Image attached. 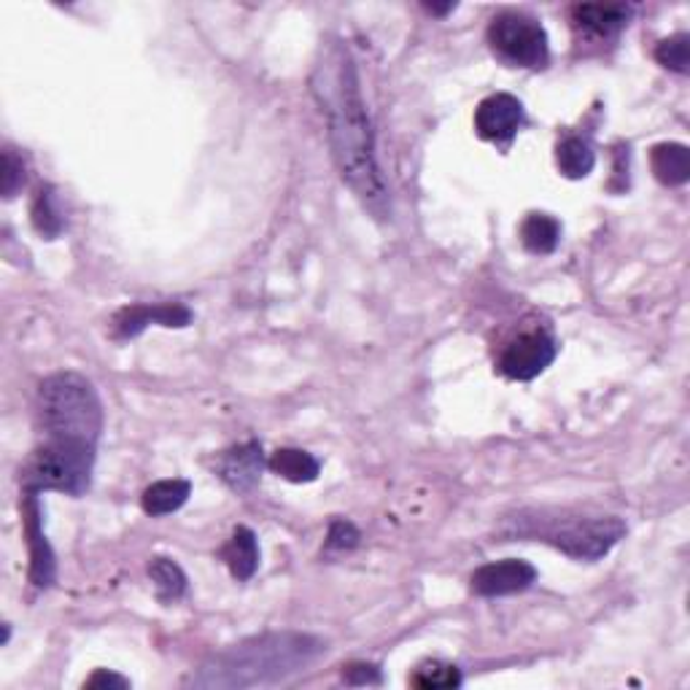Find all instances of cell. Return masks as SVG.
<instances>
[{
  "label": "cell",
  "instance_id": "28",
  "mask_svg": "<svg viewBox=\"0 0 690 690\" xmlns=\"http://www.w3.org/2000/svg\"><path fill=\"white\" fill-rule=\"evenodd\" d=\"M426 11H429V14H437V16H445V14H450V11H456V3H445V5H437V3H426L424 5Z\"/></svg>",
  "mask_w": 690,
  "mask_h": 690
},
{
  "label": "cell",
  "instance_id": "20",
  "mask_svg": "<svg viewBox=\"0 0 690 690\" xmlns=\"http://www.w3.org/2000/svg\"><path fill=\"white\" fill-rule=\"evenodd\" d=\"M148 578H152L157 596L162 598V602H175V598H181L186 593V574L173 558H152V564H148Z\"/></svg>",
  "mask_w": 690,
  "mask_h": 690
},
{
  "label": "cell",
  "instance_id": "7",
  "mask_svg": "<svg viewBox=\"0 0 690 690\" xmlns=\"http://www.w3.org/2000/svg\"><path fill=\"white\" fill-rule=\"evenodd\" d=\"M556 351V340L545 329H529L501 348L496 367L510 380H532L550 367Z\"/></svg>",
  "mask_w": 690,
  "mask_h": 690
},
{
  "label": "cell",
  "instance_id": "12",
  "mask_svg": "<svg viewBox=\"0 0 690 690\" xmlns=\"http://www.w3.org/2000/svg\"><path fill=\"white\" fill-rule=\"evenodd\" d=\"M262 467H265V456H262L259 443H243L238 448L225 450L216 459V475L238 494H246L259 483Z\"/></svg>",
  "mask_w": 690,
  "mask_h": 690
},
{
  "label": "cell",
  "instance_id": "4",
  "mask_svg": "<svg viewBox=\"0 0 690 690\" xmlns=\"http://www.w3.org/2000/svg\"><path fill=\"white\" fill-rule=\"evenodd\" d=\"M516 537L543 540L578 561H598L624 540L626 523L615 516H547V512H521L516 518Z\"/></svg>",
  "mask_w": 690,
  "mask_h": 690
},
{
  "label": "cell",
  "instance_id": "14",
  "mask_svg": "<svg viewBox=\"0 0 690 690\" xmlns=\"http://www.w3.org/2000/svg\"><path fill=\"white\" fill-rule=\"evenodd\" d=\"M650 168L664 186H682L690 179V154L682 144H658L650 148Z\"/></svg>",
  "mask_w": 690,
  "mask_h": 690
},
{
  "label": "cell",
  "instance_id": "15",
  "mask_svg": "<svg viewBox=\"0 0 690 690\" xmlns=\"http://www.w3.org/2000/svg\"><path fill=\"white\" fill-rule=\"evenodd\" d=\"M221 558L230 567L232 578L235 580H251L254 578L256 567H259V545H256V534L246 526H238L232 532L230 543L221 550Z\"/></svg>",
  "mask_w": 690,
  "mask_h": 690
},
{
  "label": "cell",
  "instance_id": "22",
  "mask_svg": "<svg viewBox=\"0 0 690 690\" xmlns=\"http://www.w3.org/2000/svg\"><path fill=\"white\" fill-rule=\"evenodd\" d=\"M413 688L424 690H440V688H459L461 686V671L450 664H440V661H429V664L419 666V671L410 680Z\"/></svg>",
  "mask_w": 690,
  "mask_h": 690
},
{
  "label": "cell",
  "instance_id": "17",
  "mask_svg": "<svg viewBox=\"0 0 690 690\" xmlns=\"http://www.w3.org/2000/svg\"><path fill=\"white\" fill-rule=\"evenodd\" d=\"M267 467L289 483H311L322 472V464H318L316 456L300 448H278L270 456V461H267Z\"/></svg>",
  "mask_w": 690,
  "mask_h": 690
},
{
  "label": "cell",
  "instance_id": "11",
  "mask_svg": "<svg viewBox=\"0 0 690 690\" xmlns=\"http://www.w3.org/2000/svg\"><path fill=\"white\" fill-rule=\"evenodd\" d=\"M25 534L27 547H31V580L36 589H49L55 583V553L47 543L41 523V505H38L36 492H25Z\"/></svg>",
  "mask_w": 690,
  "mask_h": 690
},
{
  "label": "cell",
  "instance_id": "10",
  "mask_svg": "<svg viewBox=\"0 0 690 690\" xmlns=\"http://www.w3.org/2000/svg\"><path fill=\"white\" fill-rule=\"evenodd\" d=\"M192 322V311L181 302H165V305H130L122 307L113 318V332L117 338H138L148 324H162V327H186Z\"/></svg>",
  "mask_w": 690,
  "mask_h": 690
},
{
  "label": "cell",
  "instance_id": "3",
  "mask_svg": "<svg viewBox=\"0 0 690 690\" xmlns=\"http://www.w3.org/2000/svg\"><path fill=\"white\" fill-rule=\"evenodd\" d=\"M38 419L47 432V440L98 445L102 402L93 380L71 370L44 378L38 386Z\"/></svg>",
  "mask_w": 690,
  "mask_h": 690
},
{
  "label": "cell",
  "instance_id": "21",
  "mask_svg": "<svg viewBox=\"0 0 690 690\" xmlns=\"http://www.w3.org/2000/svg\"><path fill=\"white\" fill-rule=\"evenodd\" d=\"M31 216L33 227H36L47 241H55L62 232V227H65V219H62V210L60 205H57L55 190H51V186H41V190H38L36 199H33Z\"/></svg>",
  "mask_w": 690,
  "mask_h": 690
},
{
  "label": "cell",
  "instance_id": "2",
  "mask_svg": "<svg viewBox=\"0 0 690 690\" xmlns=\"http://www.w3.org/2000/svg\"><path fill=\"white\" fill-rule=\"evenodd\" d=\"M322 653L324 642L300 631L254 637L210 655L192 675L190 686L230 690L278 686L305 671Z\"/></svg>",
  "mask_w": 690,
  "mask_h": 690
},
{
  "label": "cell",
  "instance_id": "9",
  "mask_svg": "<svg viewBox=\"0 0 690 690\" xmlns=\"http://www.w3.org/2000/svg\"><path fill=\"white\" fill-rule=\"evenodd\" d=\"M534 580H537V569L532 564L523 558H505V561H492L477 569L470 578V585L477 596L492 598L532 589Z\"/></svg>",
  "mask_w": 690,
  "mask_h": 690
},
{
  "label": "cell",
  "instance_id": "5",
  "mask_svg": "<svg viewBox=\"0 0 690 690\" xmlns=\"http://www.w3.org/2000/svg\"><path fill=\"white\" fill-rule=\"evenodd\" d=\"M98 445L47 440L22 470L25 492H60L82 496L89 492Z\"/></svg>",
  "mask_w": 690,
  "mask_h": 690
},
{
  "label": "cell",
  "instance_id": "27",
  "mask_svg": "<svg viewBox=\"0 0 690 690\" xmlns=\"http://www.w3.org/2000/svg\"><path fill=\"white\" fill-rule=\"evenodd\" d=\"M84 688H130V680L113 675V671L98 669L87 682H84Z\"/></svg>",
  "mask_w": 690,
  "mask_h": 690
},
{
  "label": "cell",
  "instance_id": "25",
  "mask_svg": "<svg viewBox=\"0 0 690 690\" xmlns=\"http://www.w3.org/2000/svg\"><path fill=\"white\" fill-rule=\"evenodd\" d=\"M359 540H362V534H359V529L353 526L351 521H346V518H335V521L329 523L327 550H351V547L359 545Z\"/></svg>",
  "mask_w": 690,
  "mask_h": 690
},
{
  "label": "cell",
  "instance_id": "16",
  "mask_svg": "<svg viewBox=\"0 0 690 690\" xmlns=\"http://www.w3.org/2000/svg\"><path fill=\"white\" fill-rule=\"evenodd\" d=\"M192 494V483L181 481V477H173V481H157L146 488L144 496H141V505H144L146 516H168V512H175L179 507H184V501L190 499Z\"/></svg>",
  "mask_w": 690,
  "mask_h": 690
},
{
  "label": "cell",
  "instance_id": "23",
  "mask_svg": "<svg viewBox=\"0 0 690 690\" xmlns=\"http://www.w3.org/2000/svg\"><path fill=\"white\" fill-rule=\"evenodd\" d=\"M688 44L690 38L686 33H677V36L664 38V41L655 47V60L664 68L675 73H688Z\"/></svg>",
  "mask_w": 690,
  "mask_h": 690
},
{
  "label": "cell",
  "instance_id": "1",
  "mask_svg": "<svg viewBox=\"0 0 690 690\" xmlns=\"http://www.w3.org/2000/svg\"><path fill=\"white\" fill-rule=\"evenodd\" d=\"M311 87L327 117L329 146L340 179L375 219L386 221L391 216L389 190L375 157V135L359 89L356 65L343 41L329 38L324 44L313 68Z\"/></svg>",
  "mask_w": 690,
  "mask_h": 690
},
{
  "label": "cell",
  "instance_id": "26",
  "mask_svg": "<svg viewBox=\"0 0 690 690\" xmlns=\"http://www.w3.org/2000/svg\"><path fill=\"white\" fill-rule=\"evenodd\" d=\"M343 680L348 686H380L384 677H380V669L375 664H351L346 666Z\"/></svg>",
  "mask_w": 690,
  "mask_h": 690
},
{
  "label": "cell",
  "instance_id": "24",
  "mask_svg": "<svg viewBox=\"0 0 690 690\" xmlns=\"http://www.w3.org/2000/svg\"><path fill=\"white\" fill-rule=\"evenodd\" d=\"M25 184V162H22L20 154L14 148H5L3 152V197L11 199L16 197V192Z\"/></svg>",
  "mask_w": 690,
  "mask_h": 690
},
{
  "label": "cell",
  "instance_id": "19",
  "mask_svg": "<svg viewBox=\"0 0 690 690\" xmlns=\"http://www.w3.org/2000/svg\"><path fill=\"white\" fill-rule=\"evenodd\" d=\"M556 162L567 179H585V175H591L593 165H596V154H593L589 141L578 138V135H567L556 146Z\"/></svg>",
  "mask_w": 690,
  "mask_h": 690
},
{
  "label": "cell",
  "instance_id": "13",
  "mask_svg": "<svg viewBox=\"0 0 690 690\" xmlns=\"http://www.w3.org/2000/svg\"><path fill=\"white\" fill-rule=\"evenodd\" d=\"M572 20L580 31L596 38H613L629 25L631 5L626 3H583L572 9Z\"/></svg>",
  "mask_w": 690,
  "mask_h": 690
},
{
  "label": "cell",
  "instance_id": "8",
  "mask_svg": "<svg viewBox=\"0 0 690 690\" xmlns=\"http://www.w3.org/2000/svg\"><path fill=\"white\" fill-rule=\"evenodd\" d=\"M526 122L523 102L507 93L488 95L475 111V130L483 141L492 144H510L518 130Z\"/></svg>",
  "mask_w": 690,
  "mask_h": 690
},
{
  "label": "cell",
  "instance_id": "18",
  "mask_svg": "<svg viewBox=\"0 0 690 690\" xmlns=\"http://www.w3.org/2000/svg\"><path fill=\"white\" fill-rule=\"evenodd\" d=\"M521 243L532 254H553L561 243V225L550 214H529L521 225Z\"/></svg>",
  "mask_w": 690,
  "mask_h": 690
},
{
  "label": "cell",
  "instance_id": "6",
  "mask_svg": "<svg viewBox=\"0 0 690 690\" xmlns=\"http://www.w3.org/2000/svg\"><path fill=\"white\" fill-rule=\"evenodd\" d=\"M488 44L512 68H545L550 57L545 27L523 11H499L488 25Z\"/></svg>",
  "mask_w": 690,
  "mask_h": 690
}]
</instances>
